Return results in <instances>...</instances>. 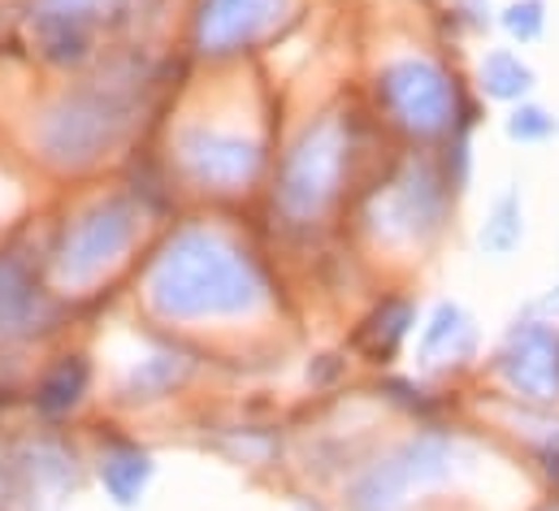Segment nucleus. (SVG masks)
<instances>
[{
    "mask_svg": "<svg viewBox=\"0 0 559 511\" xmlns=\"http://www.w3.org/2000/svg\"><path fill=\"white\" fill-rule=\"evenodd\" d=\"M152 308L174 321H204V317H235L252 312L265 299V282L248 252L226 243L213 230H182L165 252L156 255L147 277Z\"/></svg>",
    "mask_w": 559,
    "mask_h": 511,
    "instance_id": "obj_1",
    "label": "nucleus"
},
{
    "mask_svg": "<svg viewBox=\"0 0 559 511\" xmlns=\"http://www.w3.org/2000/svg\"><path fill=\"white\" fill-rule=\"evenodd\" d=\"M127 100L118 92L92 87V92H74L66 96L39 127V143L57 165H87L96 161L105 147L118 143V134L127 130Z\"/></svg>",
    "mask_w": 559,
    "mask_h": 511,
    "instance_id": "obj_2",
    "label": "nucleus"
},
{
    "mask_svg": "<svg viewBox=\"0 0 559 511\" xmlns=\"http://www.w3.org/2000/svg\"><path fill=\"white\" fill-rule=\"evenodd\" d=\"M140 235V209L122 195L92 204L87 213H79L66 226V239L57 248V273L70 286H83L92 277H100L109 264H118L122 252L135 243Z\"/></svg>",
    "mask_w": 559,
    "mask_h": 511,
    "instance_id": "obj_3",
    "label": "nucleus"
},
{
    "mask_svg": "<svg viewBox=\"0 0 559 511\" xmlns=\"http://www.w3.org/2000/svg\"><path fill=\"white\" fill-rule=\"evenodd\" d=\"M343 130L338 122H317L304 130V139L290 147L286 165H282L278 200L290 217H312L330 204V195L338 191L343 178Z\"/></svg>",
    "mask_w": 559,
    "mask_h": 511,
    "instance_id": "obj_4",
    "label": "nucleus"
},
{
    "mask_svg": "<svg viewBox=\"0 0 559 511\" xmlns=\"http://www.w3.org/2000/svg\"><path fill=\"white\" fill-rule=\"evenodd\" d=\"M378 96H382V105L391 109V118L400 127L417 130V134L447 130L451 109H455V92H451L447 74L433 61H420V57L391 61L378 74Z\"/></svg>",
    "mask_w": 559,
    "mask_h": 511,
    "instance_id": "obj_5",
    "label": "nucleus"
},
{
    "mask_svg": "<svg viewBox=\"0 0 559 511\" xmlns=\"http://www.w3.org/2000/svg\"><path fill=\"white\" fill-rule=\"evenodd\" d=\"M447 468V447L442 442H408L404 451H395L386 464H378L373 473H365L352 490L356 511H395L408 503V495L433 482Z\"/></svg>",
    "mask_w": 559,
    "mask_h": 511,
    "instance_id": "obj_6",
    "label": "nucleus"
},
{
    "mask_svg": "<svg viewBox=\"0 0 559 511\" xmlns=\"http://www.w3.org/2000/svg\"><path fill=\"white\" fill-rule=\"evenodd\" d=\"M178 152H182V165L191 169V178L204 182V187H217V191H230V187L248 182L257 174V165H261L257 143L209 127L182 130Z\"/></svg>",
    "mask_w": 559,
    "mask_h": 511,
    "instance_id": "obj_7",
    "label": "nucleus"
},
{
    "mask_svg": "<svg viewBox=\"0 0 559 511\" xmlns=\"http://www.w3.org/2000/svg\"><path fill=\"white\" fill-rule=\"evenodd\" d=\"M92 13H96V0H44L31 17L35 48L52 66H79L83 57H92V39H96Z\"/></svg>",
    "mask_w": 559,
    "mask_h": 511,
    "instance_id": "obj_8",
    "label": "nucleus"
},
{
    "mask_svg": "<svg viewBox=\"0 0 559 511\" xmlns=\"http://www.w3.org/2000/svg\"><path fill=\"white\" fill-rule=\"evenodd\" d=\"M282 0H200L195 44L204 52H235L278 22Z\"/></svg>",
    "mask_w": 559,
    "mask_h": 511,
    "instance_id": "obj_9",
    "label": "nucleus"
},
{
    "mask_svg": "<svg viewBox=\"0 0 559 511\" xmlns=\"http://www.w3.org/2000/svg\"><path fill=\"white\" fill-rule=\"evenodd\" d=\"M503 378L525 399H556L559 343L547 325H521L503 352Z\"/></svg>",
    "mask_w": 559,
    "mask_h": 511,
    "instance_id": "obj_10",
    "label": "nucleus"
},
{
    "mask_svg": "<svg viewBox=\"0 0 559 511\" xmlns=\"http://www.w3.org/2000/svg\"><path fill=\"white\" fill-rule=\"evenodd\" d=\"M100 482L118 508H135L152 482V455L135 442H109L100 455Z\"/></svg>",
    "mask_w": 559,
    "mask_h": 511,
    "instance_id": "obj_11",
    "label": "nucleus"
},
{
    "mask_svg": "<svg viewBox=\"0 0 559 511\" xmlns=\"http://www.w3.org/2000/svg\"><path fill=\"white\" fill-rule=\"evenodd\" d=\"M87 385H92V365L83 356H61L35 385V407L44 416H66L83 403Z\"/></svg>",
    "mask_w": 559,
    "mask_h": 511,
    "instance_id": "obj_12",
    "label": "nucleus"
},
{
    "mask_svg": "<svg viewBox=\"0 0 559 511\" xmlns=\"http://www.w3.org/2000/svg\"><path fill=\"white\" fill-rule=\"evenodd\" d=\"M39 312V286L17 255H0V334L22 330Z\"/></svg>",
    "mask_w": 559,
    "mask_h": 511,
    "instance_id": "obj_13",
    "label": "nucleus"
},
{
    "mask_svg": "<svg viewBox=\"0 0 559 511\" xmlns=\"http://www.w3.org/2000/svg\"><path fill=\"white\" fill-rule=\"evenodd\" d=\"M468 338H473V330H468V317L455 308V304H442L438 312H433V321L425 325V334H420V360L425 365H438V356H460L464 347H468Z\"/></svg>",
    "mask_w": 559,
    "mask_h": 511,
    "instance_id": "obj_14",
    "label": "nucleus"
},
{
    "mask_svg": "<svg viewBox=\"0 0 559 511\" xmlns=\"http://www.w3.org/2000/svg\"><path fill=\"white\" fill-rule=\"evenodd\" d=\"M481 87L495 96V100H521L530 96L534 87V70L516 57V52H490L481 61Z\"/></svg>",
    "mask_w": 559,
    "mask_h": 511,
    "instance_id": "obj_15",
    "label": "nucleus"
},
{
    "mask_svg": "<svg viewBox=\"0 0 559 511\" xmlns=\"http://www.w3.org/2000/svg\"><path fill=\"white\" fill-rule=\"evenodd\" d=\"M413 321H417L413 304H404V299H391L382 312H373V317L365 321V330H360V343L369 347V356H391V352L400 347V338L413 330Z\"/></svg>",
    "mask_w": 559,
    "mask_h": 511,
    "instance_id": "obj_16",
    "label": "nucleus"
},
{
    "mask_svg": "<svg viewBox=\"0 0 559 511\" xmlns=\"http://www.w3.org/2000/svg\"><path fill=\"white\" fill-rule=\"evenodd\" d=\"M521 235H525L521 204H516V195H508V200H499V204H495L490 222L481 226V248H486V252H495V255H503L521 243Z\"/></svg>",
    "mask_w": 559,
    "mask_h": 511,
    "instance_id": "obj_17",
    "label": "nucleus"
},
{
    "mask_svg": "<svg viewBox=\"0 0 559 511\" xmlns=\"http://www.w3.org/2000/svg\"><path fill=\"white\" fill-rule=\"evenodd\" d=\"M174 382H178L174 356H152V360H143L140 369L131 373V382H127V399H156V394H165Z\"/></svg>",
    "mask_w": 559,
    "mask_h": 511,
    "instance_id": "obj_18",
    "label": "nucleus"
},
{
    "mask_svg": "<svg viewBox=\"0 0 559 511\" xmlns=\"http://www.w3.org/2000/svg\"><path fill=\"white\" fill-rule=\"evenodd\" d=\"M503 26L521 39V44H530V39H538L543 35V26H547V13H543V0H516L508 13H503Z\"/></svg>",
    "mask_w": 559,
    "mask_h": 511,
    "instance_id": "obj_19",
    "label": "nucleus"
},
{
    "mask_svg": "<svg viewBox=\"0 0 559 511\" xmlns=\"http://www.w3.org/2000/svg\"><path fill=\"white\" fill-rule=\"evenodd\" d=\"M556 130H559L556 118H551L547 109H534V105L516 109L512 122H508V134L521 139V143H538V139H547V134H556Z\"/></svg>",
    "mask_w": 559,
    "mask_h": 511,
    "instance_id": "obj_20",
    "label": "nucleus"
},
{
    "mask_svg": "<svg viewBox=\"0 0 559 511\" xmlns=\"http://www.w3.org/2000/svg\"><path fill=\"white\" fill-rule=\"evenodd\" d=\"M543 304H547V308H556V312H559V286L551 290V295H547V299H543Z\"/></svg>",
    "mask_w": 559,
    "mask_h": 511,
    "instance_id": "obj_21",
    "label": "nucleus"
}]
</instances>
